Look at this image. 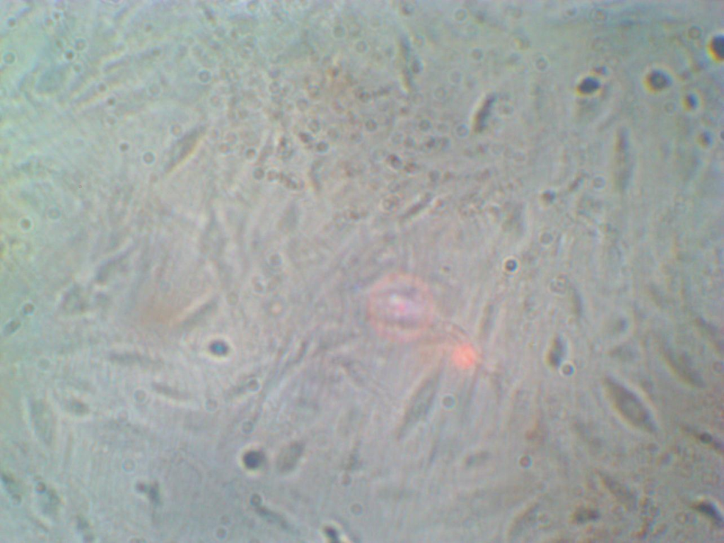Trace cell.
<instances>
[{"label": "cell", "instance_id": "4", "mask_svg": "<svg viewBox=\"0 0 724 543\" xmlns=\"http://www.w3.org/2000/svg\"><path fill=\"white\" fill-rule=\"evenodd\" d=\"M696 509L699 510L700 512H702L704 515H706V516L708 515V517L713 520L714 522H718V524L719 522L721 521V520L719 518V515H718V513L716 511L715 509L713 508L712 506L709 505L702 503L696 506Z\"/></svg>", "mask_w": 724, "mask_h": 543}, {"label": "cell", "instance_id": "1", "mask_svg": "<svg viewBox=\"0 0 724 543\" xmlns=\"http://www.w3.org/2000/svg\"><path fill=\"white\" fill-rule=\"evenodd\" d=\"M368 316L384 338L398 342L416 339L424 330L431 313L429 296L422 284L407 274L383 278L372 288Z\"/></svg>", "mask_w": 724, "mask_h": 543}, {"label": "cell", "instance_id": "2", "mask_svg": "<svg viewBox=\"0 0 724 543\" xmlns=\"http://www.w3.org/2000/svg\"><path fill=\"white\" fill-rule=\"evenodd\" d=\"M603 386L611 406L626 424L643 431H654L649 411L637 396L610 379H606Z\"/></svg>", "mask_w": 724, "mask_h": 543}, {"label": "cell", "instance_id": "3", "mask_svg": "<svg viewBox=\"0 0 724 543\" xmlns=\"http://www.w3.org/2000/svg\"><path fill=\"white\" fill-rule=\"evenodd\" d=\"M666 358L669 366L672 370V372H674V373L677 375L680 380L689 385L697 386L701 384L700 378L693 370L689 369V368L687 367L683 361L678 360L677 358L671 354H667L666 356Z\"/></svg>", "mask_w": 724, "mask_h": 543}]
</instances>
